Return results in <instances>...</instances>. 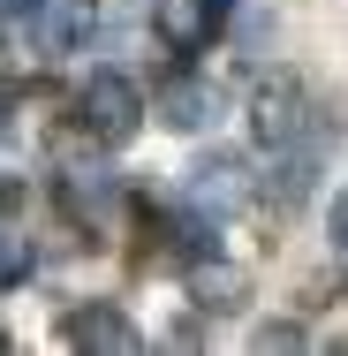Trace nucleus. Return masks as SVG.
Listing matches in <instances>:
<instances>
[{
    "label": "nucleus",
    "mask_w": 348,
    "mask_h": 356,
    "mask_svg": "<svg viewBox=\"0 0 348 356\" xmlns=\"http://www.w3.org/2000/svg\"><path fill=\"white\" fill-rule=\"evenodd\" d=\"M76 122H83L99 144H122V137L144 122V91H137L122 69H99L83 91H76Z\"/></svg>",
    "instance_id": "obj_1"
},
{
    "label": "nucleus",
    "mask_w": 348,
    "mask_h": 356,
    "mask_svg": "<svg viewBox=\"0 0 348 356\" xmlns=\"http://www.w3.org/2000/svg\"><path fill=\"white\" fill-rule=\"evenodd\" d=\"M61 341L83 349V356H137L144 349L137 318H129L122 303H83V311H69V318H61Z\"/></svg>",
    "instance_id": "obj_2"
},
{
    "label": "nucleus",
    "mask_w": 348,
    "mask_h": 356,
    "mask_svg": "<svg viewBox=\"0 0 348 356\" xmlns=\"http://www.w3.org/2000/svg\"><path fill=\"white\" fill-rule=\"evenodd\" d=\"M190 205H197V213H212V220L242 213V205H250V167H242L235 152L197 159V167H190Z\"/></svg>",
    "instance_id": "obj_3"
},
{
    "label": "nucleus",
    "mask_w": 348,
    "mask_h": 356,
    "mask_svg": "<svg viewBox=\"0 0 348 356\" xmlns=\"http://www.w3.org/2000/svg\"><path fill=\"white\" fill-rule=\"evenodd\" d=\"M151 31H159L167 54H182V61H197L212 38H219V23L205 15V0H159V8H151Z\"/></svg>",
    "instance_id": "obj_4"
},
{
    "label": "nucleus",
    "mask_w": 348,
    "mask_h": 356,
    "mask_svg": "<svg viewBox=\"0 0 348 356\" xmlns=\"http://www.w3.org/2000/svg\"><path fill=\"white\" fill-rule=\"evenodd\" d=\"M91 23H99V8H91V0H38V8H31V31H38V46H46V54H83Z\"/></svg>",
    "instance_id": "obj_5"
},
{
    "label": "nucleus",
    "mask_w": 348,
    "mask_h": 356,
    "mask_svg": "<svg viewBox=\"0 0 348 356\" xmlns=\"http://www.w3.org/2000/svg\"><path fill=\"white\" fill-rule=\"evenodd\" d=\"M159 114H167V129H212L219 91H212L205 76H174V83L159 91Z\"/></svg>",
    "instance_id": "obj_6"
},
{
    "label": "nucleus",
    "mask_w": 348,
    "mask_h": 356,
    "mask_svg": "<svg viewBox=\"0 0 348 356\" xmlns=\"http://www.w3.org/2000/svg\"><path fill=\"white\" fill-rule=\"evenodd\" d=\"M61 205H69L76 220L99 227L106 205H114V175H106V167H69V175H61Z\"/></svg>",
    "instance_id": "obj_7"
},
{
    "label": "nucleus",
    "mask_w": 348,
    "mask_h": 356,
    "mask_svg": "<svg viewBox=\"0 0 348 356\" xmlns=\"http://www.w3.org/2000/svg\"><path fill=\"white\" fill-rule=\"evenodd\" d=\"M242 288H250V281H242L219 250H212V258H197V273H190V296H197L205 311H235V303H242Z\"/></svg>",
    "instance_id": "obj_8"
},
{
    "label": "nucleus",
    "mask_w": 348,
    "mask_h": 356,
    "mask_svg": "<svg viewBox=\"0 0 348 356\" xmlns=\"http://www.w3.org/2000/svg\"><path fill=\"white\" fill-rule=\"evenodd\" d=\"M31 273V243H15V235H0V296Z\"/></svg>",
    "instance_id": "obj_9"
},
{
    "label": "nucleus",
    "mask_w": 348,
    "mask_h": 356,
    "mask_svg": "<svg viewBox=\"0 0 348 356\" xmlns=\"http://www.w3.org/2000/svg\"><path fill=\"white\" fill-rule=\"evenodd\" d=\"M258 349H303L295 326H258Z\"/></svg>",
    "instance_id": "obj_10"
},
{
    "label": "nucleus",
    "mask_w": 348,
    "mask_h": 356,
    "mask_svg": "<svg viewBox=\"0 0 348 356\" xmlns=\"http://www.w3.org/2000/svg\"><path fill=\"white\" fill-rule=\"evenodd\" d=\"M31 8L38 0H0V23H31Z\"/></svg>",
    "instance_id": "obj_11"
},
{
    "label": "nucleus",
    "mask_w": 348,
    "mask_h": 356,
    "mask_svg": "<svg viewBox=\"0 0 348 356\" xmlns=\"http://www.w3.org/2000/svg\"><path fill=\"white\" fill-rule=\"evenodd\" d=\"M333 235H341V243H348V190H341V197H333Z\"/></svg>",
    "instance_id": "obj_12"
},
{
    "label": "nucleus",
    "mask_w": 348,
    "mask_h": 356,
    "mask_svg": "<svg viewBox=\"0 0 348 356\" xmlns=\"http://www.w3.org/2000/svg\"><path fill=\"white\" fill-rule=\"evenodd\" d=\"M205 15L219 23V31H227V15H235V0H205Z\"/></svg>",
    "instance_id": "obj_13"
}]
</instances>
